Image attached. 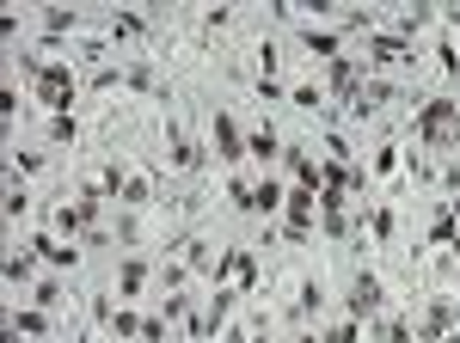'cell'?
<instances>
[{
  "label": "cell",
  "instance_id": "obj_1",
  "mask_svg": "<svg viewBox=\"0 0 460 343\" xmlns=\"http://www.w3.org/2000/svg\"><path fill=\"white\" fill-rule=\"evenodd\" d=\"M411 136L424 147H442V154H460V104L455 99H424L418 104V123Z\"/></svg>",
  "mask_w": 460,
  "mask_h": 343
},
{
  "label": "cell",
  "instance_id": "obj_2",
  "mask_svg": "<svg viewBox=\"0 0 460 343\" xmlns=\"http://www.w3.org/2000/svg\"><path fill=\"white\" fill-rule=\"evenodd\" d=\"M25 74L37 80V99L49 104V117H62L74 104V92H80V80H74L68 62H37V56H25Z\"/></svg>",
  "mask_w": 460,
  "mask_h": 343
},
{
  "label": "cell",
  "instance_id": "obj_3",
  "mask_svg": "<svg viewBox=\"0 0 460 343\" xmlns=\"http://www.w3.org/2000/svg\"><path fill=\"white\" fill-rule=\"evenodd\" d=\"M344 312H350L356 325H362V319H381V312H387V288H381V276H375V270H356V276H350Z\"/></svg>",
  "mask_w": 460,
  "mask_h": 343
},
{
  "label": "cell",
  "instance_id": "obj_4",
  "mask_svg": "<svg viewBox=\"0 0 460 343\" xmlns=\"http://www.w3.org/2000/svg\"><path fill=\"white\" fill-rule=\"evenodd\" d=\"M455 331H460V307L448 295H436V301L418 312V343H442V338H455Z\"/></svg>",
  "mask_w": 460,
  "mask_h": 343
},
{
  "label": "cell",
  "instance_id": "obj_5",
  "mask_svg": "<svg viewBox=\"0 0 460 343\" xmlns=\"http://www.w3.org/2000/svg\"><path fill=\"white\" fill-rule=\"evenodd\" d=\"M283 233L288 240H307V233H314V221H319V190H307V184H295V190H288V203H283Z\"/></svg>",
  "mask_w": 460,
  "mask_h": 343
},
{
  "label": "cell",
  "instance_id": "obj_6",
  "mask_svg": "<svg viewBox=\"0 0 460 343\" xmlns=\"http://www.w3.org/2000/svg\"><path fill=\"white\" fill-rule=\"evenodd\" d=\"M362 49H368L375 68H399V62H411V37H399V31H362Z\"/></svg>",
  "mask_w": 460,
  "mask_h": 343
},
{
  "label": "cell",
  "instance_id": "obj_7",
  "mask_svg": "<svg viewBox=\"0 0 460 343\" xmlns=\"http://www.w3.org/2000/svg\"><path fill=\"white\" fill-rule=\"evenodd\" d=\"M215 282H227V288H252V282H258V258H252L246 245L221 251V258H215Z\"/></svg>",
  "mask_w": 460,
  "mask_h": 343
},
{
  "label": "cell",
  "instance_id": "obj_8",
  "mask_svg": "<svg viewBox=\"0 0 460 343\" xmlns=\"http://www.w3.org/2000/svg\"><path fill=\"white\" fill-rule=\"evenodd\" d=\"M325 92L338 104H350L356 92H362V62L356 56H338V62H325Z\"/></svg>",
  "mask_w": 460,
  "mask_h": 343
},
{
  "label": "cell",
  "instance_id": "obj_9",
  "mask_svg": "<svg viewBox=\"0 0 460 343\" xmlns=\"http://www.w3.org/2000/svg\"><path fill=\"white\" fill-rule=\"evenodd\" d=\"M215 160H227V166L246 160V136H240V123L227 110H215Z\"/></svg>",
  "mask_w": 460,
  "mask_h": 343
},
{
  "label": "cell",
  "instance_id": "obj_10",
  "mask_svg": "<svg viewBox=\"0 0 460 343\" xmlns=\"http://www.w3.org/2000/svg\"><path fill=\"white\" fill-rule=\"evenodd\" d=\"M93 319H105L111 338H142V325H147L136 307H111V301H93Z\"/></svg>",
  "mask_w": 460,
  "mask_h": 343
},
{
  "label": "cell",
  "instance_id": "obj_11",
  "mask_svg": "<svg viewBox=\"0 0 460 343\" xmlns=\"http://www.w3.org/2000/svg\"><path fill=\"white\" fill-rule=\"evenodd\" d=\"M147 288V258H123V270H117V301H136Z\"/></svg>",
  "mask_w": 460,
  "mask_h": 343
},
{
  "label": "cell",
  "instance_id": "obj_12",
  "mask_svg": "<svg viewBox=\"0 0 460 343\" xmlns=\"http://www.w3.org/2000/svg\"><path fill=\"white\" fill-rule=\"evenodd\" d=\"M123 86H136V92H154V99H166V74L147 68V62H129V68H123Z\"/></svg>",
  "mask_w": 460,
  "mask_h": 343
},
{
  "label": "cell",
  "instance_id": "obj_13",
  "mask_svg": "<svg viewBox=\"0 0 460 343\" xmlns=\"http://www.w3.org/2000/svg\"><path fill=\"white\" fill-rule=\"evenodd\" d=\"M31 251L43 258V264H56V270H74V258H80V251H74V245H62L56 233H37V240H31Z\"/></svg>",
  "mask_w": 460,
  "mask_h": 343
},
{
  "label": "cell",
  "instance_id": "obj_14",
  "mask_svg": "<svg viewBox=\"0 0 460 343\" xmlns=\"http://www.w3.org/2000/svg\"><path fill=\"white\" fill-rule=\"evenodd\" d=\"M6 325H13L19 338H43V331H49V312H43V307H13V312H6Z\"/></svg>",
  "mask_w": 460,
  "mask_h": 343
},
{
  "label": "cell",
  "instance_id": "obj_15",
  "mask_svg": "<svg viewBox=\"0 0 460 343\" xmlns=\"http://www.w3.org/2000/svg\"><path fill=\"white\" fill-rule=\"evenodd\" d=\"M375 338H381V343H418V325H411L405 312H381V325H375Z\"/></svg>",
  "mask_w": 460,
  "mask_h": 343
},
{
  "label": "cell",
  "instance_id": "obj_16",
  "mask_svg": "<svg viewBox=\"0 0 460 343\" xmlns=\"http://www.w3.org/2000/svg\"><path fill=\"white\" fill-rule=\"evenodd\" d=\"M288 172H295V184H307V190H319V160L307 154V147H283Z\"/></svg>",
  "mask_w": 460,
  "mask_h": 343
},
{
  "label": "cell",
  "instance_id": "obj_17",
  "mask_svg": "<svg viewBox=\"0 0 460 343\" xmlns=\"http://www.w3.org/2000/svg\"><path fill=\"white\" fill-rule=\"evenodd\" d=\"M319 307H325V288H319V282H301V295H295L288 319H295V325H307V319H314Z\"/></svg>",
  "mask_w": 460,
  "mask_h": 343
},
{
  "label": "cell",
  "instance_id": "obj_18",
  "mask_svg": "<svg viewBox=\"0 0 460 343\" xmlns=\"http://www.w3.org/2000/svg\"><path fill=\"white\" fill-rule=\"evenodd\" d=\"M455 240H460V215H455V203H442L436 221H429V245H455Z\"/></svg>",
  "mask_w": 460,
  "mask_h": 343
},
{
  "label": "cell",
  "instance_id": "obj_19",
  "mask_svg": "<svg viewBox=\"0 0 460 343\" xmlns=\"http://www.w3.org/2000/svg\"><path fill=\"white\" fill-rule=\"evenodd\" d=\"M117 203H123V208L154 203V178H147V172H129V178H123V197H117Z\"/></svg>",
  "mask_w": 460,
  "mask_h": 343
},
{
  "label": "cell",
  "instance_id": "obj_20",
  "mask_svg": "<svg viewBox=\"0 0 460 343\" xmlns=\"http://www.w3.org/2000/svg\"><path fill=\"white\" fill-rule=\"evenodd\" d=\"M277 154H283V141H277V129H270V123L246 136V160H277Z\"/></svg>",
  "mask_w": 460,
  "mask_h": 343
},
{
  "label": "cell",
  "instance_id": "obj_21",
  "mask_svg": "<svg viewBox=\"0 0 460 343\" xmlns=\"http://www.w3.org/2000/svg\"><path fill=\"white\" fill-rule=\"evenodd\" d=\"M301 43H307L314 56H325V62H338V49H344V37H338V31H314V25H301Z\"/></svg>",
  "mask_w": 460,
  "mask_h": 343
},
{
  "label": "cell",
  "instance_id": "obj_22",
  "mask_svg": "<svg viewBox=\"0 0 460 343\" xmlns=\"http://www.w3.org/2000/svg\"><path fill=\"white\" fill-rule=\"evenodd\" d=\"M166 147H172V166H178V172H190L197 160H203V154L184 141V129H178V123H166Z\"/></svg>",
  "mask_w": 460,
  "mask_h": 343
},
{
  "label": "cell",
  "instance_id": "obj_23",
  "mask_svg": "<svg viewBox=\"0 0 460 343\" xmlns=\"http://www.w3.org/2000/svg\"><path fill=\"white\" fill-rule=\"evenodd\" d=\"M31 270H37V251H31V245L6 258V282H13V288H19V282H31Z\"/></svg>",
  "mask_w": 460,
  "mask_h": 343
},
{
  "label": "cell",
  "instance_id": "obj_24",
  "mask_svg": "<svg viewBox=\"0 0 460 343\" xmlns=\"http://www.w3.org/2000/svg\"><path fill=\"white\" fill-rule=\"evenodd\" d=\"M74 25H80V13H74V6H49V13H43V31H49V37L74 31Z\"/></svg>",
  "mask_w": 460,
  "mask_h": 343
},
{
  "label": "cell",
  "instance_id": "obj_25",
  "mask_svg": "<svg viewBox=\"0 0 460 343\" xmlns=\"http://www.w3.org/2000/svg\"><path fill=\"white\" fill-rule=\"evenodd\" d=\"M31 307H43V312H56V307H62V282H56V276L31 288Z\"/></svg>",
  "mask_w": 460,
  "mask_h": 343
},
{
  "label": "cell",
  "instance_id": "obj_26",
  "mask_svg": "<svg viewBox=\"0 0 460 343\" xmlns=\"http://www.w3.org/2000/svg\"><path fill=\"white\" fill-rule=\"evenodd\" d=\"M288 99L301 104V110H325V104H332V92H325V86H295Z\"/></svg>",
  "mask_w": 460,
  "mask_h": 343
},
{
  "label": "cell",
  "instance_id": "obj_27",
  "mask_svg": "<svg viewBox=\"0 0 460 343\" xmlns=\"http://www.w3.org/2000/svg\"><path fill=\"white\" fill-rule=\"evenodd\" d=\"M393 172H399V147H375V166H368V178H393Z\"/></svg>",
  "mask_w": 460,
  "mask_h": 343
},
{
  "label": "cell",
  "instance_id": "obj_28",
  "mask_svg": "<svg viewBox=\"0 0 460 343\" xmlns=\"http://www.w3.org/2000/svg\"><path fill=\"white\" fill-rule=\"evenodd\" d=\"M142 31H147L142 13H117V19H111V37H142Z\"/></svg>",
  "mask_w": 460,
  "mask_h": 343
},
{
  "label": "cell",
  "instance_id": "obj_29",
  "mask_svg": "<svg viewBox=\"0 0 460 343\" xmlns=\"http://www.w3.org/2000/svg\"><path fill=\"white\" fill-rule=\"evenodd\" d=\"M319 343H362V325H356V319H338V325H332Z\"/></svg>",
  "mask_w": 460,
  "mask_h": 343
},
{
  "label": "cell",
  "instance_id": "obj_30",
  "mask_svg": "<svg viewBox=\"0 0 460 343\" xmlns=\"http://www.w3.org/2000/svg\"><path fill=\"white\" fill-rule=\"evenodd\" d=\"M368 233L375 240H393V208H368Z\"/></svg>",
  "mask_w": 460,
  "mask_h": 343
},
{
  "label": "cell",
  "instance_id": "obj_31",
  "mask_svg": "<svg viewBox=\"0 0 460 343\" xmlns=\"http://www.w3.org/2000/svg\"><path fill=\"white\" fill-rule=\"evenodd\" d=\"M80 136V123H74L68 110H62V117H49V141H74Z\"/></svg>",
  "mask_w": 460,
  "mask_h": 343
},
{
  "label": "cell",
  "instance_id": "obj_32",
  "mask_svg": "<svg viewBox=\"0 0 460 343\" xmlns=\"http://www.w3.org/2000/svg\"><path fill=\"white\" fill-rule=\"evenodd\" d=\"M25 208H31V197L13 184V190H6V221H25Z\"/></svg>",
  "mask_w": 460,
  "mask_h": 343
},
{
  "label": "cell",
  "instance_id": "obj_33",
  "mask_svg": "<svg viewBox=\"0 0 460 343\" xmlns=\"http://www.w3.org/2000/svg\"><path fill=\"white\" fill-rule=\"evenodd\" d=\"M436 62H442V74H460V56H455V43H448V37L436 43Z\"/></svg>",
  "mask_w": 460,
  "mask_h": 343
},
{
  "label": "cell",
  "instance_id": "obj_34",
  "mask_svg": "<svg viewBox=\"0 0 460 343\" xmlns=\"http://www.w3.org/2000/svg\"><path fill=\"white\" fill-rule=\"evenodd\" d=\"M442 19H448V31H460V6H448V13H442Z\"/></svg>",
  "mask_w": 460,
  "mask_h": 343
},
{
  "label": "cell",
  "instance_id": "obj_35",
  "mask_svg": "<svg viewBox=\"0 0 460 343\" xmlns=\"http://www.w3.org/2000/svg\"><path fill=\"white\" fill-rule=\"evenodd\" d=\"M295 343H319V338H307V331H301V338H295Z\"/></svg>",
  "mask_w": 460,
  "mask_h": 343
},
{
  "label": "cell",
  "instance_id": "obj_36",
  "mask_svg": "<svg viewBox=\"0 0 460 343\" xmlns=\"http://www.w3.org/2000/svg\"><path fill=\"white\" fill-rule=\"evenodd\" d=\"M455 215H460V197H455Z\"/></svg>",
  "mask_w": 460,
  "mask_h": 343
}]
</instances>
